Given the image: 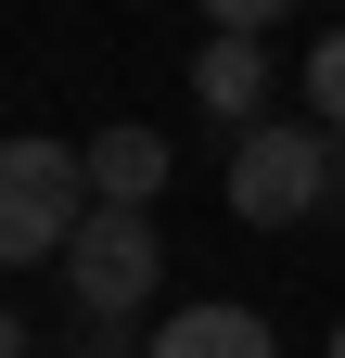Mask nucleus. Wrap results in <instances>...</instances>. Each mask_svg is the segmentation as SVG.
I'll return each instance as SVG.
<instances>
[{
  "mask_svg": "<svg viewBox=\"0 0 345 358\" xmlns=\"http://www.w3.org/2000/svg\"><path fill=\"white\" fill-rule=\"evenodd\" d=\"M332 166H345V128L256 115V128H230V217H243V231H294V217L332 205Z\"/></svg>",
  "mask_w": 345,
  "mask_h": 358,
  "instance_id": "f257e3e1",
  "label": "nucleus"
},
{
  "mask_svg": "<svg viewBox=\"0 0 345 358\" xmlns=\"http://www.w3.org/2000/svg\"><path fill=\"white\" fill-rule=\"evenodd\" d=\"M103 192H90V154H64V141H0V256L13 268H64V243H77V217H90Z\"/></svg>",
  "mask_w": 345,
  "mask_h": 358,
  "instance_id": "f03ea898",
  "label": "nucleus"
},
{
  "mask_svg": "<svg viewBox=\"0 0 345 358\" xmlns=\"http://www.w3.org/2000/svg\"><path fill=\"white\" fill-rule=\"evenodd\" d=\"M64 282L90 320H141L154 282H166V231H154V205H90L77 217V243H64Z\"/></svg>",
  "mask_w": 345,
  "mask_h": 358,
  "instance_id": "7ed1b4c3",
  "label": "nucleus"
},
{
  "mask_svg": "<svg viewBox=\"0 0 345 358\" xmlns=\"http://www.w3.org/2000/svg\"><path fill=\"white\" fill-rule=\"evenodd\" d=\"M141 358H281V345H269V320H256V307L218 294V307H166V320L141 333Z\"/></svg>",
  "mask_w": 345,
  "mask_h": 358,
  "instance_id": "20e7f679",
  "label": "nucleus"
},
{
  "mask_svg": "<svg viewBox=\"0 0 345 358\" xmlns=\"http://www.w3.org/2000/svg\"><path fill=\"white\" fill-rule=\"evenodd\" d=\"M192 103H205V115H230V128H256V115H269V52L218 26V38L192 52Z\"/></svg>",
  "mask_w": 345,
  "mask_h": 358,
  "instance_id": "39448f33",
  "label": "nucleus"
},
{
  "mask_svg": "<svg viewBox=\"0 0 345 358\" xmlns=\"http://www.w3.org/2000/svg\"><path fill=\"white\" fill-rule=\"evenodd\" d=\"M90 192L103 205H154L166 192V141H154V128H103V141H90Z\"/></svg>",
  "mask_w": 345,
  "mask_h": 358,
  "instance_id": "423d86ee",
  "label": "nucleus"
},
{
  "mask_svg": "<svg viewBox=\"0 0 345 358\" xmlns=\"http://www.w3.org/2000/svg\"><path fill=\"white\" fill-rule=\"evenodd\" d=\"M294 77H307V115H320V128H345V26H332V38H320Z\"/></svg>",
  "mask_w": 345,
  "mask_h": 358,
  "instance_id": "0eeeda50",
  "label": "nucleus"
},
{
  "mask_svg": "<svg viewBox=\"0 0 345 358\" xmlns=\"http://www.w3.org/2000/svg\"><path fill=\"white\" fill-rule=\"evenodd\" d=\"M294 0H205V26H230V38H256V26H281Z\"/></svg>",
  "mask_w": 345,
  "mask_h": 358,
  "instance_id": "6e6552de",
  "label": "nucleus"
},
{
  "mask_svg": "<svg viewBox=\"0 0 345 358\" xmlns=\"http://www.w3.org/2000/svg\"><path fill=\"white\" fill-rule=\"evenodd\" d=\"M332 217H345V166H332Z\"/></svg>",
  "mask_w": 345,
  "mask_h": 358,
  "instance_id": "1a4fd4ad",
  "label": "nucleus"
},
{
  "mask_svg": "<svg viewBox=\"0 0 345 358\" xmlns=\"http://www.w3.org/2000/svg\"><path fill=\"white\" fill-rule=\"evenodd\" d=\"M320 358H345V333H332V345H320Z\"/></svg>",
  "mask_w": 345,
  "mask_h": 358,
  "instance_id": "9d476101",
  "label": "nucleus"
}]
</instances>
